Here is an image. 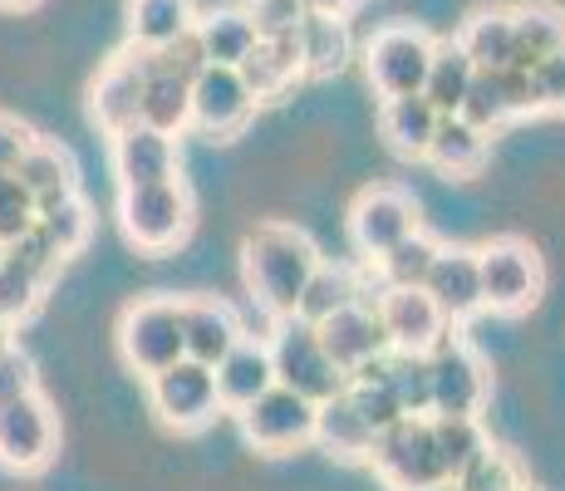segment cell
I'll use <instances>...</instances> for the list:
<instances>
[{
	"instance_id": "cb8c5ba5",
	"label": "cell",
	"mask_w": 565,
	"mask_h": 491,
	"mask_svg": "<svg viewBox=\"0 0 565 491\" xmlns=\"http://www.w3.org/2000/svg\"><path fill=\"white\" fill-rule=\"evenodd\" d=\"M242 340V320L222 300H182V354L212 369L216 359Z\"/></svg>"
},
{
	"instance_id": "bcb514c9",
	"label": "cell",
	"mask_w": 565,
	"mask_h": 491,
	"mask_svg": "<svg viewBox=\"0 0 565 491\" xmlns=\"http://www.w3.org/2000/svg\"><path fill=\"white\" fill-rule=\"evenodd\" d=\"M497 84H502V98H507V114H512V124L516 118H536V94H531V64H502L497 70Z\"/></svg>"
},
{
	"instance_id": "8992f818",
	"label": "cell",
	"mask_w": 565,
	"mask_h": 491,
	"mask_svg": "<svg viewBox=\"0 0 565 491\" xmlns=\"http://www.w3.org/2000/svg\"><path fill=\"white\" fill-rule=\"evenodd\" d=\"M118 349H124L128 369H138L143 378L178 364L182 359V300H168V295L134 300L124 310V320H118Z\"/></svg>"
},
{
	"instance_id": "9c48e42d",
	"label": "cell",
	"mask_w": 565,
	"mask_h": 491,
	"mask_svg": "<svg viewBox=\"0 0 565 491\" xmlns=\"http://www.w3.org/2000/svg\"><path fill=\"white\" fill-rule=\"evenodd\" d=\"M433 60V40L418 25H384L374 40L364 45V74L374 84L379 98H398V94H423V74Z\"/></svg>"
},
{
	"instance_id": "484cf974",
	"label": "cell",
	"mask_w": 565,
	"mask_h": 491,
	"mask_svg": "<svg viewBox=\"0 0 565 491\" xmlns=\"http://www.w3.org/2000/svg\"><path fill=\"white\" fill-rule=\"evenodd\" d=\"M433 128H438V108L423 94L384 98V108H379V134H384L388 152H398V158H423Z\"/></svg>"
},
{
	"instance_id": "db71d44e",
	"label": "cell",
	"mask_w": 565,
	"mask_h": 491,
	"mask_svg": "<svg viewBox=\"0 0 565 491\" xmlns=\"http://www.w3.org/2000/svg\"><path fill=\"white\" fill-rule=\"evenodd\" d=\"M428 491H458V487H452V482H438V487H428Z\"/></svg>"
},
{
	"instance_id": "60d3db41",
	"label": "cell",
	"mask_w": 565,
	"mask_h": 491,
	"mask_svg": "<svg viewBox=\"0 0 565 491\" xmlns=\"http://www.w3.org/2000/svg\"><path fill=\"white\" fill-rule=\"evenodd\" d=\"M246 15L256 25V40H296L306 20V0H246Z\"/></svg>"
},
{
	"instance_id": "8d00e7d4",
	"label": "cell",
	"mask_w": 565,
	"mask_h": 491,
	"mask_svg": "<svg viewBox=\"0 0 565 491\" xmlns=\"http://www.w3.org/2000/svg\"><path fill=\"white\" fill-rule=\"evenodd\" d=\"M388 388L398 393L404 413H413V418H428V413H433L428 354H404V349H388Z\"/></svg>"
},
{
	"instance_id": "277c9868",
	"label": "cell",
	"mask_w": 565,
	"mask_h": 491,
	"mask_svg": "<svg viewBox=\"0 0 565 491\" xmlns=\"http://www.w3.org/2000/svg\"><path fill=\"white\" fill-rule=\"evenodd\" d=\"M270 364H276V384L306 393L310 403H324L340 388H350L344 369H334V359L324 354L315 324L296 320V314H280L276 320V334H270Z\"/></svg>"
},
{
	"instance_id": "7402d4cb",
	"label": "cell",
	"mask_w": 565,
	"mask_h": 491,
	"mask_svg": "<svg viewBox=\"0 0 565 491\" xmlns=\"http://www.w3.org/2000/svg\"><path fill=\"white\" fill-rule=\"evenodd\" d=\"M423 158H428L443 178H462L467 182V178H477V172L487 168V158H492V134L472 128L458 114H438V128H433L428 152H423Z\"/></svg>"
},
{
	"instance_id": "5b68a950",
	"label": "cell",
	"mask_w": 565,
	"mask_h": 491,
	"mask_svg": "<svg viewBox=\"0 0 565 491\" xmlns=\"http://www.w3.org/2000/svg\"><path fill=\"white\" fill-rule=\"evenodd\" d=\"M369 467L374 477L384 482L388 491H428L443 477V462H438V447H433V433H428V418H398L394 428L374 433V447H369Z\"/></svg>"
},
{
	"instance_id": "5bb4252c",
	"label": "cell",
	"mask_w": 565,
	"mask_h": 491,
	"mask_svg": "<svg viewBox=\"0 0 565 491\" xmlns=\"http://www.w3.org/2000/svg\"><path fill=\"white\" fill-rule=\"evenodd\" d=\"M413 226H418V206H413L404 188H364L350 206V242L364 260L384 256L394 242H404Z\"/></svg>"
},
{
	"instance_id": "816d5d0a",
	"label": "cell",
	"mask_w": 565,
	"mask_h": 491,
	"mask_svg": "<svg viewBox=\"0 0 565 491\" xmlns=\"http://www.w3.org/2000/svg\"><path fill=\"white\" fill-rule=\"evenodd\" d=\"M6 344H10V320L0 314V349H6Z\"/></svg>"
},
{
	"instance_id": "2e32d148",
	"label": "cell",
	"mask_w": 565,
	"mask_h": 491,
	"mask_svg": "<svg viewBox=\"0 0 565 491\" xmlns=\"http://www.w3.org/2000/svg\"><path fill=\"white\" fill-rule=\"evenodd\" d=\"M428 300L443 310L448 324H462L472 314H482V280H477V250L467 246H443L433 256L428 276H423Z\"/></svg>"
},
{
	"instance_id": "e575fe53",
	"label": "cell",
	"mask_w": 565,
	"mask_h": 491,
	"mask_svg": "<svg viewBox=\"0 0 565 491\" xmlns=\"http://www.w3.org/2000/svg\"><path fill=\"white\" fill-rule=\"evenodd\" d=\"M443 250L438 236H428L423 226H413L404 242H394L384 250V256H374L379 276H384V286H423V276H428L433 256Z\"/></svg>"
},
{
	"instance_id": "44dd1931",
	"label": "cell",
	"mask_w": 565,
	"mask_h": 491,
	"mask_svg": "<svg viewBox=\"0 0 565 491\" xmlns=\"http://www.w3.org/2000/svg\"><path fill=\"white\" fill-rule=\"evenodd\" d=\"M320 452H330L334 462H369V447H374V428L364 423V413L354 408L350 388H340L334 398L315 403V438Z\"/></svg>"
},
{
	"instance_id": "7c38bea8",
	"label": "cell",
	"mask_w": 565,
	"mask_h": 491,
	"mask_svg": "<svg viewBox=\"0 0 565 491\" xmlns=\"http://www.w3.org/2000/svg\"><path fill=\"white\" fill-rule=\"evenodd\" d=\"M256 114V98L242 84L236 64H206L192 79V128L212 138H236Z\"/></svg>"
},
{
	"instance_id": "e0dca14e",
	"label": "cell",
	"mask_w": 565,
	"mask_h": 491,
	"mask_svg": "<svg viewBox=\"0 0 565 491\" xmlns=\"http://www.w3.org/2000/svg\"><path fill=\"white\" fill-rule=\"evenodd\" d=\"M315 334H320L324 354L334 359V369H344V378H350L360 364H369L374 354H384V349H388L384 324H379L374 305H364V300H354V305H344V310L324 314V320L315 324Z\"/></svg>"
},
{
	"instance_id": "ba28073f",
	"label": "cell",
	"mask_w": 565,
	"mask_h": 491,
	"mask_svg": "<svg viewBox=\"0 0 565 491\" xmlns=\"http://www.w3.org/2000/svg\"><path fill=\"white\" fill-rule=\"evenodd\" d=\"M148 403H153L162 428H172V433H198L216 418V408H222V403H216L212 369L188 354H182L178 364L148 374Z\"/></svg>"
},
{
	"instance_id": "1f68e13d",
	"label": "cell",
	"mask_w": 565,
	"mask_h": 491,
	"mask_svg": "<svg viewBox=\"0 0 565 491\" xmlns=\"http://www.w3.org/2000/svg\"><path fill=\"white\" fill-rule=\"evenodd\" d=\"M458 45L467 50V60L477 70H502L516 60V30H512V10H477L462 25Z\"/></svg>"
},
{
	"instance_id": "836d02e7",
	"label": "cell",
	"mask_w": 565,
	"mask_h": 491,
	"mask_svg": "<svg viewBox=\"0 0 565 491\" xmlns=\"http://www.w3.org/2000/svg\"><path fill=\"white\" fill-rule=\"evenodd\" d=\"M512 30H516V60L536 64L565 45V10L546 6V0H531V6L512 10Z\"/></svg>"
},
{
	"instance_id": "d4e9b609",
	"label": "cell",
	"mask_w": 565,
	"mask_h": 491,
	"mask_svg": "<svg viewBox=\"0 0 565 491\" xmlns=\"http://www.w3.org/2000/svg\"><path fill=\"white\" fill-rule=\"evenodd\" d=\"M236 74H242V84L252 89L256 104L280 98L296 79H306V70H300V45L296 40H256V45L242 54Z\"/></svg>"
},
{
	"instance_id": "9a60e30c",
	"label": "cell",
	"mask_w": 565,
	"mask_h": 491,
	"mask_svg": "<svg viewBox=\"0 0 565 491\" xmlns=\"http://www.w3.org/2000/svg\"><path fill=\"white\" fill-rule=\"evenodd\" d=\"M138 98H143V45H128L104 64V74L89 89V114L108 138L138 124Z\"/></svg>"
},
{
	"instance_id": "3957f363",
	"label": "cell",
	"mask_w": 565,
	"mask_h": 491,
	"mask_svg": "<svg viewBox=\"0 0 565 491\" xmlns=\"http://www.w3.org/2000/svg\"><path fill=\"white\" fill-rule=\"evenodd\" d=\"M477 280H482V310L492 314H526L546 290V266H541L536 246L521 236H497L477 250Z\"/></svg>"
},
{
	"instance_id": "ffe728a7",
	"label": "cell",
	"mask_w": 565,
	"mask_h": 491,
	"mask_svg": "<svg viewBox=\"0 0 565 491\" xmlns=\"http://www.w3.org/2000/svg\"><path fill=\"white\" fill-rule=\"evenodd\" d=\"M138 124L178 138L192 124V79L158 60V50H143V98H138Z\"/></svg>"
},
{
	"instance_id": "d6a6232c",
	"label": "cell",
	"mask_w": 565,
	"mask_h": 491,
	"mask_svg": "<svg viewBox=\"0 0 565 491\" xmlns=\"http://www.w3.org/2000/svg\"><path fill=\"white\" fill-rule=\"evenodd\" d=\"M354 300H364V290H360V276H354L350 266H315L310 270V280H306V290H300V300H296V320H306V324H320L324 314H334V310H344V305H354Z\"/></svg>"
},
{
	"instance_id": "8fae6325",
	"label": "cell",
	"mask_w": 565,
	"mask_h": 491,
	"mask_svg": "<svg viewBox=\"0 0 565 491\" xmlns=\"http://www.w3.org/2000/svg\"><path fill=\"white\" fill-rule=\"evenodd\" d=\"M60 447V423H54L50 403L35 393L0 403V467L10 472H45Z\"/></svg>"
},
{
	"instance_id": "f1b7e54d",
	"label": "cell",
	"mask_w": 565,
	"mask_h": 491,
	"mask_svg": "<svg viewBox=\"0 0 565 491\" xmlns=\"http://www.w3.org/2000/svg\"><path fill=\"white\" fill-rule=\"evenodd\" d=\"M192 20H198L192 0H128V45L162 50L188 35Z\"/></svg>"
},
{
	"instance_id": "d590c367",
	"label": "cell",
	"mask_w": 565,
	"mask_h": 491,
	"mask_svg": "<svg viewBox=\"0 0 565 491\" xmlns=\"http://www.w3.org/2000/svg\"><path fill=\"white\" fill-rule=\"evenodd\" d=\"M35 222L45 226V236L64 250V256H79V250L89 246V236H94V212H89V202H84L79 192L60 196V202H50V206H40Z\"/></svg>"
},
{
	"instance_id": "603a6c76",
	"label": "cell",
	"mask_w": 565,
	"mask_h": 491,
	"mask_svg": "<svg viewBox=\"0 0 565 491\" xmlns=\"http://www.w3.org/2000/svg\"><path fill=\"white\" fill-rule=\"evenodd\" d=\"M296 45H300V70L306 79H330L340 74L344 64L354 60V35L344 25V15H330V10H310L296 30Z\"/></svg>"
},
{
	"instance_id": "c3c4849f",
	"label": "cell",
	"mask_w": 565,
	"mask_h": 491,
	"mask_svg": "<svg viewBox=\"0 0 565 491\" xmlns=\"http://www.w3.org/2000/svg\"><path fill=\"white\" fill-rule=\"evenodd\" d=\"M158 60L168 64V70H178V74H188V79H198V74L206 70V54H202V45H198V35H178L172 45H162L158 50Z\"/></svg>"
},
{
	"instance_id": "30bf717a",
	"label": "cell",
	"mask_w": 565,
	"mask_h": 491,
	"mask_svg": "<svg viewBox=\"0 0 565 491\" xmlns=\"http://www.w3.org/2000/svg\"><path fill=\"white\" fill-rule=\"evenodd\" d=\"M428 374H433V413H482L487 408L492 374H487V359L462 334L448 330L428 349Z\"/></svg>"
},
{
	"instance_id": "ee69618b",
	"label": "cell",
	"mask_w": 565,
	"mask_h": 491,
	"mask_svg": "<svg viewBox=\"0 0 565 491\" xmlns=\"http://www.w3.org/2000/svg\"><path fill=\"white\" fill-rule=\"evenodd\" d=\"M350 398H354V408L364 413V423L374 433H384V428H394L398 418H408L404 403H398V393L388 388V378H379V384H350Z\"/></svg>"
},
{
	"instance_id": "4316f807",
	"label": "cell",
	"mask_w": 565,
	"mask_h": 491,
	"mask_svg": "<svg viewBox=\"0 0 565 491\" xmlns=\"http://www.w3.org/2000/svg\"><path fill=\"white\" fill-rule=\"evenodd\" d=\"M10 172H15V178L30 188V196H35V212H40V206H50V202H60V196L79 192L74 158L60 143H45V138H35V143L20 152V162Z\"/></svg>"
},
{
	"instance_id": "6da1fadb",
	"label": "cell",
	"mask_w": 565,
	"mask_h": 491,
	"mask_svg": "<svg viewBox=\"0 0 565 491\" xmlns=\"http://www.w3.org/2000/svg\"><path fill=\"white\" fill-rule=\"evenodd\" d=\"M320 266V250L306 232L296 226H280V222H266L246 236L242 246V276H246V290L270 320L296 310L300 290H306L310 270Z\"/></svg>"
},
{
	"instance_id": "f907efd6",
	"label": "cell",
	"mask_w": 565,
	"mask_h": 491,
	"mask_svg": "<svg viewBox=\"0 0 565 491\" xmlns=\"http://www.w3.org/2000/svg\"><path fill=\"white\" fill-rule=\"evenodd\" d=\"M306 6H310V10H330V15H350L360 0H306Z\"/></svg>"
},
{
	"instance_id": "681fc988",
	"label": "cell",
	"mask_w": 565,
	"mask_h": 491,
	"mask_svg": "<svg viewBox=\"0 0 565 491\" xmlns=\"http://www.w3.org/2000/svg\"><path fill=\"white\" fill-rule=\"evenodd\" d=\"M30 143H35V134H30L20 118L0 114V172H10L20 162V152H25Z\"/></svg>"
},
{
	"instance_id": "f5cc1de1",
	"label": "cell",
	"mask_w": 565,
	"mask_h": 491,
	"mask_svg": "<svg viewBox=\"0 0 565 491\" xmlns=\"http://www.w3.org/2000/svg\"><path fill=\"white\" fill-rule=\"evenodd\" d=\"M0 6H10V10H20V6H35V0H0Z\"/></svg>"
},
{
	"instance_id": "7bdbcfd3",
	"label": "cell",
	"mask_w": 565,
	"mask_h": 491,
	"mask_svg": "<svg viewBox=\"0 0 565 491\" xmlns=\"http://www.w3.org/2000/svg\"><path fill=\"white\" fill-rule=\"evenodd\" d=\"M6 250L20 260V266H30V270H35V276L45 280V286H50L54 276H60V266H64V260H70V256H64V250H60V246H54L50 236H45V226H40V222L30 226V232H20V236H15V242H10Z\"/></svg>"
},
{
	"instance_id": "74e56055",
	"label": "cell",
	"mask_w": 565,
	"mask_h": 491,
	"mask_svg": "<svg viewBox=\"0 0 565 491\" xmlns=\"http://www.w3.org/2000/svg\"><path fill=\"white\" fill-rule=\"evenodd\" d=\"M458 118H467V124L482 128V134H497L502 124H512L507 98H502V84H497V70H477L472 74V84H467V94L458 104Z\"/></svg>"
},
{
	"instance_id": "f6af8a7d",
	"label": "cell",
	"mask_w": 565,
	"mask_h": 491,
	"mask_svg": "<svg viewBox=\"0 0 565 491\" xmlns=\"http://www.w3.org/2000/svg\"><path fill=\"white\" fill-rule=\"evenodd\" d=\"M531 94H536V114H565V45L531 64Z\"/></svg>"
},
{
	"instance_id": "9f6ffc18",
	"label": "cell",
	"mask_w": 565,
	"mask_h": 491,
	"mask_svg": "<svg viewBox=\"0 0 565 491\" xmlns=\"http://www.w3.org/2000/svg\"><path fill=\"white\" fill-rule=\"evenodd\" d=\"M521 491H531V487H521Z\"/></svg>"
},
{
	"instance_id": "f546056e",
	"label": "cell",
	"mask_w": 565,
	"mask_h": 491,
	"mask_svg": "<svg viewBox=\"0 0 565 491\" xmlns=\"http://www.w3.org/2000/svg\"><path fill=\"white\" fill-rule=\"evenodd\" d=\"M192 35H198L206 64H242V54L256 45V25L242 6L206 10V15L192 20Z\"/></svg>"
},
{
	"instance_id": "7a4b0ae2",
	"label": "cell",
	"mask_w": 565,
	"mask_h": 491,
	"mask_svg": "<svg viewBox=\"0 0 565 491\" xmlns=\"http://www.w3.org/2000/svg\"><path fill=\"white\" fill-rule=\"evenodd\" d=\"M118 226H124L128 246L162 256V250L182 246L192 232V192L182 178L143 182V188H118Z\"/></svg>"
},
{
	"instance_id": "b9f144b4",
	"label": "cell",
	"mask_w": 565,
	"mask_h": 491,
	"mask_svg": "<svg viewBox=\"0 0 565 491\" xmlns=\"http://www.w3.org/2000/svg\"><path fill=\"white\" fill-rule=\"evenodd\" d=\"M30 226H35V196L15 172H0V242L10 246Z\"/></svg>"
},
{
	"instance_id": "4fadbf2b",
	"label": "cell",
	"mask_w": 565,
	"mask_h": 491,
	"mask_svg": "<svg viewBox=\"0 0 565 491\" xmlns=\"http://www.w3.org/2000/svg\"><path fill=\"white\" fill-rule=\"evenodd\" d=\"M374 314L384 324L388 349H404V354H428L452 330L423 286H384V295L374 300Z\"/></svg>"
},
{
	"instance_id": "f35d334b",
	"label": "cell",
	"mask_w": 565,
	"mask_h": 491,
	"mask_svg": "<svg viewBox=\"0 0 565 491\" xmlns=\"http://www.w3.org/2000/svg\"><path fill=\"white\" fill-rule=\"evenodd\" d=\"M452 487H458V491H521V487H526V477H521V467H516L512 452L487 447L472 467H462V472L452 477Z\"/></svg>"
},
{
	"instance_id": "d6986e66",
	"label": "cell",
	"mask_w": 565,
	"mask_h": 491,
	"mask_svg": "<svg viewBox=\"0 0 565 491\" xmlns=\"http://www.w3.org/2000/svg\"><path fill=\"white\" fill-rule=\"evenodd\" d=\"M216 378V403L226 413H242L252 398H260L270 384H276V364H270V344L266 340H236L222 359L212 364Z\"/></svg>"
},
{
	"instance_id": "7dc6e473",
	"label": "cell",
	"mask_w": 565,
	"mask_h": 491,
	"mask_svg": "<svg viewBox=\"0 0 565 491\" xmlns=\"http://www.w3.org/2000/svg\"><path fill=\"white\" fill-rule=\"evenodd\" d=\"M20 393H35V364H30L25 349L6 344L0 349V403L20 398Z\"/></svg>"
},
{
	"instance_id": "11a10c76",
	"label": "cell",
	"mask_w": 565,
	"mask_h": 491,
	"mask_svg": "<svg viewBox=\"0 0 565 491\" xmlns=\"http://www.w3.org/2000/svg\"><path fill=\"white\" fill-rule=\"evenodd\" d=\"M0 260H6V242H0Z\"/></svg>"
},
{
	"instance_id": "ac0fdd59",
	"label": "cell",
	"mask_w": 565,
	"mask_h": 491,
	"mask_svg": "<svg viewBox=\"0 0 565 491\" xmlns=\"http://www.w3.org/2000/svg\"><path fill=\"white\" fill-rule=\"evenodd\" d=\"M178 138L158 134L148 124H128L114 134V178L118 188H143V182H168L178 178Z\"/></svg>"
},
{
	"instance_id": "52a82bcc",
	"label": "cell",
	"mask_w": 565,
	"mask_h": 491,
	"mask_svg": "<svg viewBox=\"0 0 565 491\" xmlns=\"http://www.w3.org/2000/svg\"><path fill=\"white\" fill-rule=\"evenodd\" d=\"M236 423H242V438L252 442L256 452L286 457L315 438V403L286 384H270L260 398H252L236 413Z\"/></svg>"
},
{
	"instance_id": "83f0119b",
	"label": "cell",
	"mask_w": 565,
	"mask_h": 491,
	"mask_svg": "<svg viewBox=\"0 0 565 491\" xmlns=\"http://www.w3.org/2000/svg\"><path fill=\"white\" fill-rule=\"evenodd\" d=\"M428 433H433V447H438V462H443L448 482L492 447L477 413H428Z\"/></svg>"
},
{
	"instance_id": "4dcf8cb0",
	"label": "cell",
	"mask_w": 565,
	"mask_h": 491,
	"mask_svg": "<svg viewBox=\"0 0 565 491\" xmlns=\"http://www.w3.org/2000/svg\"><path fill=\"white\" fill-rule=\"evenodd\" d=\"M472 74H477V64L467 60V50L458 40H433V60H428V74H423V98L438 114H458Z\"/></svg>"
},
{
	"instance_id": "ab89813d",
	"label": "cell",
	"mask_w": 565,
	"mask_h": 491,
	"mask_svg": "<svg viewBox=\"0 0 565 491\" xmlns=\"http://www.w3.org/2000/svg\"><path fill=\"white\" fill-rule=\"evenodd\" d=\"M40 295H45V280L6 250V260H0V314H6L10 324H20L25 314H35Z\"/></svg>"
}]
</instances>
